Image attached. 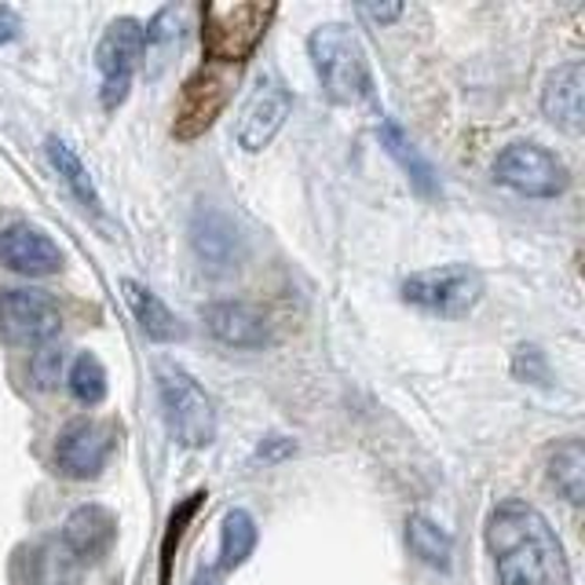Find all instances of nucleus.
Masks as SVG:
<instances>
[{"mask_svg":"<svg viewBox=\"0 0 585 585\" xmlns=\"http://www.w3.org/2000/svg\"><path fill=\"white\" fill-rule=\"evenodd\" d=\"M487 549L501 585H571V567L556 531L534 505L505 498L487 520Z\"/></svg>","mask_w":585,"mask_h":585,"instance_id":"1","label":"nucleus"},{"mask_svg":"<svg viewBox=\"0 0 585 585\" xmlns=\"http://www.w3.org/2000/svg\"><path fill=\"white\" fill-rule=\"evenodd\" d=\"M307 52H312L323 91L334 102L351 107V102H362L370 96V88H373L370 63H366L362 44L348 26H340V22L318 26L312 37H307Z\"/></svg>","mask_w":585,"mask_h":585,"instance_id":"2","label":"nucleus"},{"mask_svg":"<svg viewBox=\"0 0 585 585\" xmlns=\"http://www.w3.org/2000/svg\"><path fill=\"white\" fill-rule=\"evenodd\" d=\"M279 15L274 4H257V0H224L202 11V48L205 59L216 66L246 63L257 44L268 33L271 19Z\"/></svg>","mask_w":585,"mask_h":585,"instance_id":"3","label":"nucleus"},{"mask_svg":"<svg viewBox=\"0 0 585 585\" xmlns=\"http://www.w3.org/2000/svg\"><path fill=\"white\" fill-rule=\"evenodd\" d=\"M158 399H162V414L169 424V435L180 446H209L216 440V410L205 388L194 381L187 370L172 362H158Z\"/></svg>","mask_w":585,"mask_h":585,"instance_id":"4","label":"nucleus"},{"mask_svg":"<svg viewBox=\"0 0 585 585\" xmlns=\"http://www.w3.org/2000/svg\"><path fill=\"white\" fill-rule=\"evenodd\" d=\"M484 296V279L468 263H443V268L418 271L403 282V301L421 307V312L462 318L479 304Z\"/></svg>","mask_w":585,"mask_h":585,"instance_id":"5","label":"nucleus"},{"mask_svg":"<svg viewBox=\"0 0 585 585\" xmlns=\"http://www.w3.org/2000/svg\"><path fill=\"white\" fill-rule=\"evenodd\" d=\"M147 52V30L136 19H113L107 33H102L99 48H96V63L102 74V107L118 110L124 99H129L132 88V74L140 66Z\"/></svg>","mask_w":585,"mask_h":585,"instance_id":"6","label":"nucleus"},{"mask_svg":"<svg viewBox=\"0 0 585 585\" xmlns=\"http://www.w3.org/2000/svg\"><path fill=\"white\" fill-rule=\"evenodd\" d=\"M495 180L505 187L527 194V198H556L567 191V165L553 151L538 143L505 147L495 162Z\"/></svg>","mask_w":585,"mask_h":585,"instance_id":"7","label":"nucleus"},{"mask_svg":"<svg viewBox=\"0 0 585 585\" xmlns=\"http://www.w3.org/2000/svg\"><path fill=\"white\" fill-rule=\"evenodd\" d=\"M63 329V312L44 290H0V334L11 344H48Z\"/></svg>","mask_w":585,"mask_h":585,"instance_id":"8","label":"nucleus"},{"mask_svg":"<svg viewBox=\"0 0 585 585\" xmlns=\"http://www.w3.org/2000/svg\"><path fill=\"white\" fill-rule=\"evenodd\" d=\"M113 446H118V429L110 421L96 418L71 421L59 432V443H55V465L71 479H91L110 462Z\"/></svg>","mask_w":585,"mask_h":585,"instance_id":"9","label":"nucleus"},{"mask_svg":"<svg viewBox=\"0 0 585 585\" xmlns=\"http://www.w3.org/2000/svg\"><path fill=\"white\" fill-rule=\"evenodd\" d=\"M231 96V82L220 71H198L180 91V107L172 118V136L176 140H198L202 132L213 129V121L220 118Z\"/></svg>","mask_w":585,"mask_h":585,"instance_id":"10","label":"nucleus"},{"mask_svg":"<svg viewBox=\"0 0 585 585\" xmlns=\"http://www.w3.org/2000/svg\"><path fill=\"white\" fill-rule=\"evenodd\" d=\"M293 110V91L279 85V82H260L257 91L249 96L246 110H242V121H238V143L246 147L249 154L263 151L279 129L285 124Z\"/></svg>","mask_w":585,"mask_h":585,"instance_id":"11","label":"nucleus"},{"mask_svg":"<svg viewBox=\"0 0 585 585\" xmlns=\"http://www.w3.org/2000/svg\"><path fill=\"white\" fill-rule=\"evenodd\" d=\"M113 538H118V520L102 505H82L63 523V549L74 564H96L110 553Z\"/></svg>","mask_w":585,"mask_h":585,"instance_id":"12","label":"nucleus"},{"mask_svg":"<svg viewBox=\"0 0 585 585\" xmlns=\"http://www.w3.org/2000/svg\"><path fill=\"white\" fill-rule=\"evenodd\" d=\"M0 260L11 271L30 274V279H44L63 268V252L48 235L30 224H11L0 231Z\"/></svg>","mask_w":585,"mask_h":585,"instance_id":"13","label":"nucleus"},{"mask_svg":"<svg viewBox=\"0 0 585 585\" xmlns=\"http://www.w3.org/2000/svg\"><path fill=\"white\" fill-rule=\"evenodd\" d=\"M582 96H585L582 63L556 66V71L549 74L545 88H542V113L556 124V129H564L567 136H582V124H585Z\"/></svg>","mask_w":585,"mask_h":585,"instance_id":"14","label":"nucleus"},{"mask_svg":"<svg viewBox=\"0 0 585 585\" xmlns=\"http://www.w3.org/2000/svg\"><path fill=\"white\" fill-rule=\"evenodd\" d=\"M202 318L209 326V334L220 344H227V348H263L271 340V329L263 323V315L249 304H238V301L209 304Z\"/></svg>","mask_w":585,"mask_h":585,"instance_id":"15","label":"nucleus"},{"mask_svg":"<svg viewBox=\"0 0 585 585\" xmlns=\"http://www.w3.org/2000/svg\"><path fill=\"white\" fill-rule=\"evenodd\" d=\"M191 238H194L198 257L209 263L213 271L231 268L238 257V231H235V224L220 213H198V220H194V227H191Z\"/></svg>","mask_w":585,"mask_h":585,"instance_id":"16","label":"nucleus"},{"mask_svg":"<svg viewBox=\"0 0 585 585\" xmlns=\"http://www.w3.org/2000/svg\"><path fill=\"white\" fill-rule=\"evenodd\" d=\"M121 290H124V301H129L132 307V315H136V323L143 326V334L158 340V344H169V340H176L183 337V329L176 323V315L169 312V307L158 301V293L147 290L143 282H136V279H124L121 282Z\"/></svg>","mask_w":585,"mask_h":585,"instance_id":"17","label":"nucleus"},{"mask_svg":"<svg viewBox=\"0 0 585 585\" xmlns=\"http://www.w3.org/2000/svg\"><path fill=\"white\" fill-rule=\"evenodd\" d=\"M381 143H384V151L399 162V169L407 172V180L414 183L418 194H424V198L440 194V180H435V169L429 165V158H424L418 147L410 143V136L399 129L392 118L381 124Z\"/></svg>","mask_w":585,"mask_h":585,"instance_id":"18","label":"nucleus"},{"mask_svg":"<svg viewBox=\"0 0 585 585\" xmlns=\"http://www.w3.org/2000/svg\"><path fill=\"white\" fill-rule=\"evenodd\" d=\"M549 476H553V484L564 490L567 501H582L585 495V451H582V440H567L560 443L553 454H549Z\"/></svg>","mask_w":585,"mask_h":585,"instance_id":"19","label":"nucleus"},{"mask_svg":"<svg viewBox=\"0 0 585 585\" xmlns=\"http://www.w3.org/2000/svg\"><path fill=\"white\" fill-rule=\"evenodd\" d=\"M407 542L410 549L424 560V564H432V567H451V553H454V542H451V534L443 531L440 523L429 520V516H410V523H407Z\"/></svg>","mask_w":585,"mask_h":585,"instance_id":"20","label":"nucleus"},{"mask_svg":"<svg viewBox=\"0 0 585 585\" xmlns=\"http://www.w3.org/2000/svg\"><path fill=\"white\" fill-rule=\"evenodd\" d=\"M48 158H52V165L59 169V176L66 180V187L77 194V202H85V209H96L99 213L102 209L99 191H96V183H91L88 169L82 165V158L71 151V143L48 140Z\"/></svg>","mask_w":585,"mask_h":585,"instance_id":"21","label":"nucleus"},{"mask_svg":"<svg viewBox=\"0 0 585 585\" xmlns=\"http://www.w3.org/2000/svg\"><path fill=\"white\" fill-rule=\"evenodd\" d=\"M252 549H257V523H252V516L246 509H231V512H227V520H224V534H220L224 567L227 571L242 567Z\"/></svg>","mask_w":585,"mask_h":585,"instance_id":"22","label":"nucleus"},{"mask_svg":"<svg viewBox=\"0 0 585 585\" xmlns=\"http://www.w3.org/2000/svg\"><path fill=\"white\" fill-rule=\"evenodd\" d=\"M66 384H71V396L77 403L85 407H96L102 403V396H107V370H102V362L96 355L82 351L71 366V373H66Z\"/></svg>","mask_w":585,"mask_h":585,"instance_id":"23","label":"nucleus"},{"mask_svg":"<svg viewBox=\"0 0 585 585\" xmlns=\"http://www.w3.org/2000/svg\"><path fill=\"white\" fill-rule=\"evenodd\" d=\"M22 560L30 564L26 585H63L74 564V560L66 556V549L59 553V545H37V549H30V553H22Z\"/></svg>","mask_w":585,"mask_h":585,"instance_id":"24","label":"nucleus"},{"mask_svg":"<svg viewBox=\"0 0 585 585\" xmlns=\"http://www.w3.org/2000/svg\"><path fill=\"white\" fill-rule=\"evenodd\" d=\"M202 501H205V490H198V495H191L187 501L180 505L176 512H172L169 531H165V542H162V585H169V575H172V553H176L180 538H183V531H187L191 516L198 512V505H202Z\"/></svg>","mask_w":585,"mask_h":585,"instance_id":"25","label":"nucleus"},{"mask_svg":"<svg viewBox=\"0 0 585 585\" xmlns=\"http://www.w3.org/2000/svg\"><path fill=\"white\" fill-rule=\"evenodd\" d=\"M512 370H516V377H527V381L542 384V381H545V362H542V351H538V348H520V351H516Z\"/></svg>","mask_w":585,"mask_h":585,"instance_id":"26","label":"nucleus"},{"mask_svg":"<svg viewBox=\"0 0 585 585\" xmlns=\"http://www.w3.org/2000/svg\"><path fill=\"white\" fill-rule=\"evenodd\" d=\"M362 15H370L377 22H392V19L403 15V4H366Z\"/></svg>","mask_w":585,"mask_h":585,"instance_id":"27","label":"nucleus"},{"mask_svg":"<svg viewBox=\"0 0 585 585\" xmlns=\"http://www.w3.org/2000/svg\"><path fill=\"white\" fill-rule=\"evenodd\" d=\"M19 33V15L11 8H0V44H8Z\"/></svg>","mask_w":585,"mask_h":585,"instance_id":"28","label":"nucleus"},{"mask_svg":"<svg viewBox=\"0 0 585 585\" xmlns=\"http://www.w3.org/2000/svg\"><path fill=\"white\" fill-rule=\"evenodd\" d=\"M290 451H293V443H290V440H279V435H274V440H271L268 446H260L257 457H263V462H274V457L290 454Z\"/></svg>","mask_w":585,"mask_h":585,"instance_id":"29","label":"nucleus"}]
</instances>
